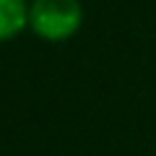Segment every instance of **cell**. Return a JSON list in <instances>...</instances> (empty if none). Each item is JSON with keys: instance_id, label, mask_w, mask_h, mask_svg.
I'll return each mask as SVG.
<instances>
[{"instance_id": "cell-1", "label": "cell", "mask_w": 156, "mask_h": 156, "mask_svg": "<svg viewBox=\"0 0 156 156\" xmlns=\"http://www.w3.org/2000/svg\"><path fill=\"white\" fill-rule=\"evenodd\" d=\"M83 8L78 0H34L29 5V26L47 42L70 39L81 29Z\"/></svg>"}, {"instance_id": "cell-2", "label": "cell", "mask_w": 156, "mask_h": 156, "mask_svg": "<svg viewBox=\"0 0 156 156\" xmlns=\"http://www.w3.org/2000/svg\"><path fill=\"white\" fill-rule=\"evenodd\" d=\"M29 23L26 0H0V42L13 39Z\"/></svg>"}]
</instances>
